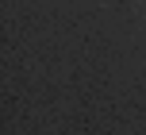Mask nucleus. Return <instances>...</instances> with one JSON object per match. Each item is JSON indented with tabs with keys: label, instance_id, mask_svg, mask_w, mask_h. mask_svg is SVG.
Returning a JSON list of instances; mask_svg holds the SVG:
<instances>
[]
</instances>
